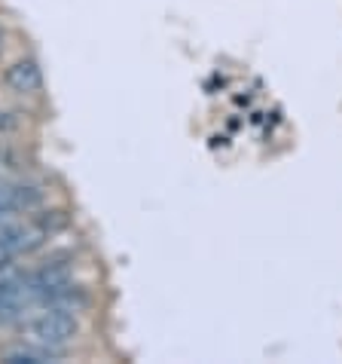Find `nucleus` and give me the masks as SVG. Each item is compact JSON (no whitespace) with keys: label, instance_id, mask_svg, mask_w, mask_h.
<instances>
[{"label":"nucleus","instance_id":"obj_6","mask_svg":"<svg viewBox=\"0 0 342 364\" xmlns=\"http://www.w3.org/2000/svg\"><path fill=\"white\" fill-rule=\"evenodd\" d=\"M0 49H4V37H0Z\"/></svg>","mask_w":342,"mask_h":364},{"label":"nucleus","instance_id":"obj_5","mask_svg":"<svg viewBox=\"0 0 342 364\" xmlns=\"http://www.w3.org/2000/svg\"><path fill=\"white\" fill-rule=\"evenodd\" d=\"M16 126H18V123H16V117H13V114H4V110H0V135H4V132H13Z\"/></svg>","mask_w":342,"mask_h":364},{"label":"nucleus","instance_id":"obj_3","mask_svg":"<svg viewBox=\"0 0 342 364\" xmlns=\"http://www.w3.org/2000/svg\"><path fill=\"white\" fill-rule=\"evenodd\" d=\"M55 358H58L55 349H43V346H34V343H28V346L13 349L4 355L6 364H43V361H55Z\"/></svg>","mask_w":342,"mask_h":364},{"label":"nucleus","instance_id":"obj_1","mask_svg":"<svg viewBox=\"0 0 342 364\" xmlns=\"http://www.w3.org/2000/svg\"><path fill=\"white\" fill-rule=\"evenodd\" d=\"M77 316H70V312H62V309H53L46 306L40 316H34L28 321V343H34V346H43V349H55L62 352L70 340L77 337Z\"/></svg>","mask_w":342,"mask_h":364},{"label":"nucleus","instance_id":"obj_2","mask_svg":"<svg viewBox=\"0 0 342 364\" xmlns=\"http://www.w3.org/2000/svg\"><path fill=\"white\" fill-rule=\"evenodd\" d=\"M6 86L18 95H34L43 86V70L34 58H18L16 65L6 68Z\"/></svg>","mask_w":342,"mask_h":364},{"label":"nucleus","instance_id":"obj_4","mask_svg":"<svg viewBox=\"0 0 342 364\" xmlns=\"http://www.w3.org/2000/svg\"><path fill=\"white\" fill-rule=\"evenodd\" d=\"M18 224V218H16V211H0V239L6 236L9 230H13Z\"/></svg>","mask_w":342,"mask_h":364}]
</instances>
